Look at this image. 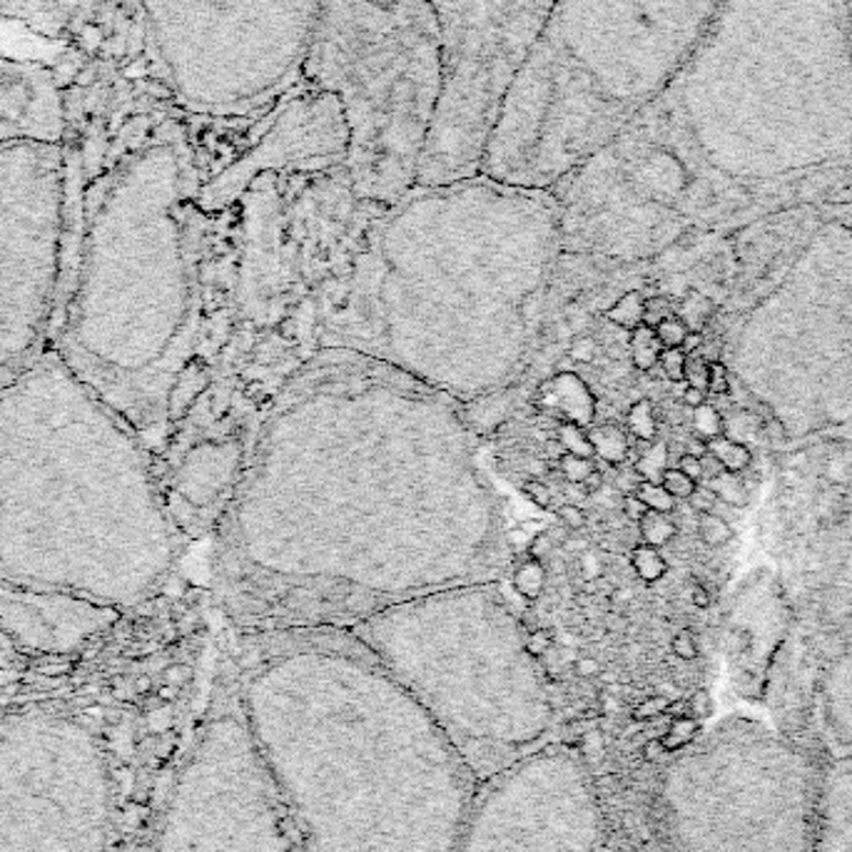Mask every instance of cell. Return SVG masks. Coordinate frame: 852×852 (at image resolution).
I'll return each mask as SVG.
<instances>
[{
  "mask_svg": "<svg viewBox=\"0 0 852 852\" xmlns=\"http://www.w3.org/2000/svg\"><path fill=\"white\" fill-rule=\"evenodd\" d=\"M68 98V249L53 347L141 441L165 429L188 357L202 188L217 120L150 105L58 63Z\"/></svg>",
  "mask_w": 852,
  "mask_h": 852,
  "instance_id": "6da1fadb",
  "label": "cell"
},
{
  "mask_svg": "<svg viewBox=\"0 0 852 852\" xmlns=\"http://www.w3.org/2000/svg\"><path fill=\"white\" fill-rule=\"evenodd\" d=\"M235 683L307 852H457L477 775L355 631L247 636Z\"/></svg>",
  "mask_w": 852,
  "mask_h": 852,
  "instance_id": "7a4b0ae2",
  "label": "cell"
},
{
  "mask_svg": "<svg viewBox=\"0 0 852 852\" xmlns=\"http://www.w3.org/2000/svg\"><path fill=\"white\" fill-rule=\"evenodd\" d=\"M631 125L681 165L685 212L852 200V0H724Z\"/></svg>",
  "mask_w": 852,
  "mask_h": 852,
  "instance_id": "3957f363",
  "label": "cell"
},
{
  "mask_svg": "<svg viewBox=\"0 0 852 852\" xmlns=\"http://www.w3.org/2000/svg\"><path fill=\"white\" fill-rule=\"evenodd\" d=\"M724 0H556L508 88L481 175L549 190L679 76Z\"/></svg>",
  "mask_w": 852,
  "mask_h": 852,
  "instance_id": "277c9868",
  "label": "cell"
},
{
  "mask_svg": "<svg viewBox=\"0 0 852 852\" xmlns=\"http://www.w3.org/2000/svg\"><path fill=\"white\" fill-rule=\"evenodd\" d=\"M322 0H82L58 58L194 120L257 115L302 86Z\"/></svg>",
  "mask_w": 852,
  "mask_h": 852,
  "instance_id": "5b68a950",
  "label": "cell"
},
{
  "mask_svg": "<svg viewBox=\"0 0 852 852\" xmlns=\"http://www.w3.org/2000/svg\"><path fill=\"white\" fill-rule=\"evenodd\" d=\"M479 783L551 743L553 700L524 626L491 583L402 601L351 628Z\"/></svg>",
  "mask_w": 852,
  "mask_h": 852,
  "instance_id": "8992f818",
  "label": "cell"
},
{
  "mask_svg": "<svg viewBox=\"0 0 852 852\" xmlns=\"http://www.w3.org/2000/svg\"><path fill=\"white\" fill-rule=\"evenodd\" d=\"M302 82L341 108L359 200L392 205L416 188L444 96L431 0H322Z\"/></svg>",
  "mask_w": 852,
  "mask_h": 852,
  "instance_id": "52a82bcc",
  "label": "cell"
},
{
  "mask_svg": "<svg viewBox=\"0 0 852 852\" xmlns=\"http://www.w3.org/2000/svg\"><path fill=\"white\" fill-rule=\"evenodd\" d=\"M820 783V765L793 740L730 720L665 771V840L671 852H815Z\"/></svg>",
  "mask_w": 852,
  "mask_h": 852,
  "instance_id": "ba28073f",
  "label": "cell"
},
{
  "mask_svg": "<svg viewBox=\"0 0 852 852\" xmlns=\"http://www.w3.org/2000/svg\"><path fill=\"white\" fill-rule=\"evenodd\" d=\"M157 852H307L247 726L235 671L175 777Z\"/></svg>",
  "mask_w": 852,
  "mask_h": 852,
  "instance_id": "9c48e42d",
  "label": "cell"
},
{
  "mask_svg": "<svg viewBox=\"0 0 852 852\" xmlns=\"http://www.w3.org/2000/svg\"><path fill=\"white\" fill-rule=\"evenodd\" d=\"M556 0H431L444 96L416 188L479 175L498 110Z\"/></svg>",
  "mask_w": 852,
  "mask_h": 852,
  "instance_id": "30bf717a",
  "label": "cell"
},
{
  "mask_svg": "<svg viewBox=\"0 0 852 852\" xmlns=\"http://www.w3.org/2000/svg\"><path fill=\"white\" fill-rule=\"evenodd\" d=\"M601 832L586 761L549 743L479 783L457 852H598Z\"/></svg>",
  "mask_w": 852,
  "mask_h": 852,
  "instance_id": "8fae6325",
  "label": "cell"
},
{
  "mask_svg": "<svg viewBox=\"0 0 852 852\" xmlns=\"http://www.w3.org/2000/svg\"><path fill=\"white\" fill-rule=\"evenodd\" d=\"M68 98L58 65L0 51V145H63Z\"/></svg>",
  "mask_w": 852,
  "mask_h": 852,
  "instance_id": "7c38bea8",
  "label": "cell"
},
{
  "mask_svg": "<svg viewBox=\"0 0 852 852\" xmlns=\"http://www.w3.org/2000/svg\"><path fill=\"white\" fill-rule=\"evenodd\" d=\"M815 852H852V755L822 771Z\"/></svg>",
  "mask_w": 852,
  "mask_h": 852,
  "instance_id": "4fadbf2b",
  "label": "cell"
},
{
  "mask_svg": "<svg viewBox=\"0 0 852 852\" xmlns=\"http://www.w3.org/2000/svg\"><path fill=\"white\" fill-rule=\"evenodd\" d=\"M80 3L82 0H0V21L21 25L60 48Z\"/></svg>",
  "mask_w": 852,
  "mask_h": 852,
  "instance_id": "5bb4252c",
  "label": "cell"
},
{
  "mask_svg": "<svg viewBox=\"0 0 852 852\" xmlns=\"http://www.w3.org/2000/svg\"><path fill=\"white\" fill-rule=\"evenodd\" d=\"M553 396H556V404H559V410L567 414V422L579 424L583 429L594 424L596 400L579 374L573 372L556 374Z\"/></svg>",
  "mask_w": 852,
  "mask_h": 852,
  "instance_id": "9a60e30c",
  "label": "cell"
},
{
  "mask_svg": "<svg viewBox=\"0 0 852 852\" xmlns=\"http://www.w3.org/2000/svg\"><path fill=\"white\" fill-rule=\"evenodd\" d=\"M586 434H588V441H591V447H594L598 459H604L614 467L624 464L631 447H628V437L618 429L616 424H601V426L591 424V426H586Z\"/></svg>",
  "mask_w": 852,
  "mask_h": 852,
  "instance_id": "2e32d148",
  "label": "cell"
},
{
  "mask_svg": "<svg viewBox=\"0 0 852 852\" xmlns=\"http://www.w3.org/2000/svg\"><path fill=\"white\" fill-rule=\"evenodd\" d=\"M708 451L716 457L720 464H724L726 471L730 474H743V471L750 467L753 461V451L748 449V444H740L730 437H716L708 441Z\"/></svg>",
  "mask_w": 852,
  "mask_h": 852,
  "instance_id": "e0dca14e",
  "label": "cell"
},
{
  "mask_svg": "<svg viewBox=\"0 0 852 852\" xmlns=\"http://www.w3.org/2000/svg\"><path fill=\"white\" fill-rule=\"evenodd\" d=\"M661 351H663V345L659 341V337H655L653 327L641 324V327L631 329V359L636 369L651 372V369L659 365Z\"/></svg>",
  "mask_w": 852,
  "mask_h": 852,
  "instance_id": "ac0fdd59",
  "label": "cell"
},
{
  "mask_svg": "<svg viewBox=\"0 0 852 852\" xmlns=\"http://www.w3.org/2000/svg\"><path fill=\"white\" fill-rule=\"evenodd\" d=\"M643 302H646V298L638 290L626 292L624 298L616 300L614 307L606 310L604 317L610 324H616V327L631 332L643 324Z\"/></svg>",
  "mask_w": 852,
  "mask_h": 852,
  "instance_id": "d6986e66",
  "label": "cell"
},
{
  "mask_svg": "<svg viewBox=\"0 0 852 852\" xmlns=\"http://www.w3.org/2000/svg\"><path fill=\"white\" fill-rule=\"evenodd\" d=\"M638 534H641V541L646 546H653V549H661V546L671 543L679 534V526L671 518V514H661V512H648L641 522H638Z\"/></svg>",
  "mask_w": 852,
  "mask_h": 852,
  "instance_id": "ffe728a7",
  "label": "cell"
},
{
  "mask_svg": "<svg viewBox=\"0 0 852 852\" xmlns=\"http://www.w3.org/2000/svg\"><path fill=\"white\" fill-rule=\"evenodd\" d=\"M512 586H514V591H516L518 596H524V598H529V601L539 598L543 594V588H546V567H543V561H539V559L524 561L522 567L514 571Z\"/></svg>",
  "mask_w": 852,
  "mask_h": 852,
  "instance_id": "44dd1931",
  "label": "cell"
},
{
  "mask_svg": "<svg viewBox=\"0 0 852 852\" xmlns=\"http://www.w3.org/2000/svg\"><path fill=\"white\" fill-rule=\"evenodd\" d=\"M631 563H634L636 576L646 583L661 581L665 576V571H669V563H665L661 551L653 549V546H646V543L636 546L634 553H631Z\"/></svg>",
  "mask_w": 852,
  "mask_h": 852,
  "instance_id": "7402d4cb",
  "label": "cell"
},
{
  "mask_svg": "<svg viewBox=\"0 0 852 852\" xmlns=\"http://www.w3.org/2000/svg\"><path fill=\"white\" fill-rule=\"evenodd\" d=\"M636 474L643 481H653V484H661V479L669 469V447L665 444H646V449L641 457L636 459Z\"/></svg>",
  "mask_w": 852,
  "mask_h": 852,
  "instance_id": "603a6c76",
  "label": "cell"
},
{
  "mask_svg": "<svg viewBox=\"0 0 852 852\" xmlns=\"http://www.w3.org/2000/svg\"><path fill=\"white\" fill-rule=\"evenodd\" d=\"M628 431H631L638 441H655L659 422H655V410L651 402L638 400L631 410H628Z\"/></svg>",
  "mask_w": 852,
  "mask_h": 852,
  "instance_id": "cb8c5ba5",
  "label": "cell"
},
{
  "mask_svg": "<svg viewBox=\"0 0 852 852\" xmlns=\"http://www.w3.org/2000/svg\"><path fill=\"white\" fill-rule=\"evenodd\" d=\"M698 536L703 543L713 546V549H720L733 541V526H730L724 516L716 512H700L698 514Z\"/></svg>",
  "mask_w": 852,
  "mask_h": 852,
  "instance_id": "d4e9b609",
  "label": "cell"
},
{
  "mask_svg": "<svg viewBox=\"0 0 852 852\" xmlns=\"http://www.w3.org/2000/svg\"><path fill=\"white\" fill-rule=\"evenodd\" d=\"M713 494H716L718 502H724L728 506H746L748 504V486L746 481L740 479L738 474H730V471H726V474H720L718 479H713L706 484Z\"/></svg>",
  "mask_w": 852,
  "mask_h": 852,
  "instance_id": "484cf974",
  "label": "cell"
},
{
  "mask_svg": "<svg viewBox=\"0 0 852 852\" xmlns=\"http://www.w3.org/2000/svg\"><path fill=\"white\" fill-rule=\"evenodd\" d=\"M691 422H693V431H696V437L703 439V441H710V439L724 437V434H726L724 414H720L716 406H710L708 402L693 410V419Z\"/></svg>",
  "mask_w": 852,
  "mask_h": 852,
  "instance_id": "4316f807",
  "label": "cell"
},
{
  "mask_svg": "<svg viewBox=\"0 0 852 852\" xmlns=\"http://www.w3.org/2000/svg\"><path fill=\"white\" fill-rule=\"evenodd\" d=\"M559 441H561V447L567 449V453H573V457H583V459L596 457V451L588 441L586 429H583V426H579V424L563 422L559 426Z\"/></svg>",
  "mask_w": 852,
  "mask_h": 852,
  "instance_id": "83f0119b",
  "label": "cell"
},
{
  "mask_svg": "<svg viewBox=\"0 0 852 852\" xmlns=\"http://www.w3.org/2000/svg\"><path fill=\"white\" fill-rule=\"evenodd\" d=\"M710 314H713V304L703 298V294L691 292L681 304L679 317L685 322V327H688L691 332H700L703 327H706V322L710 320Z\"/></svg>",
  "mask_w": 852,
  "mask_h": 852,
  "instance_id": "f1b7e54d",
  "label": "cell"
},
{
  "mask_svg": "<svg viewBox=\"0 0 852 852\" xmlns=\"http://www.w3.org/2000/svg\"><path fill=\"white\" fill-rule=\"evenodd\" d=\"M634 494L641 498L651 512H661V514L675 512V498L661 484H653V481H641Z\"/></svg>",
  "mask_w": 852,
  "mask_h": 852,
  "instance_id": "f546056e",
  "label": "cell"
},
{
  "mask_svg": "<svg viewBox=\"0 0 852 852\" xmlns=\"http://www.w3.org/2000/svg\"><path fill=\"white\" fill-rule=\"evenodd\" d=\"M685 359H688V355H685L683 349L673 347V349H663L661 357H659V367L665 379H671L673 384H683L685 382Z\"/></svg>",
  "mask_w": 852,
  "mask_h": 852,
  "instance_id": "4dcf8cb0",
  "label": "cell"
},
{
  "mask_svg": "<svg viewBox=\"0 0 852 852\" xmlns=\"http://www.w3.org/2000/svg\"><path fill=\"white\" fill-rule=\"evenodd\" d=\"M655 329V337H659V341L663 345V349H673V347H681L685 335H688V327H685V322L679 317V314H671L669 320H663L659 327Z\"/></svg>",
  "mask_w": 852,
  "mask_h": 852,
  "instance_id": "1f68e13d",
  "label": "cell"
},
{
  "mask_svg": "<svg viewBox=\"0 0 852 852\" xmlns=\"http://www.w3.org/2000/svg\"><path fill=\"white\" fill-rule=\"evenodd\" d=\"M661 486L669 491V494L675 498V502H679V498H691L693 491H696L698 484L693 479L685 477L681 469L673 467V469H665V474L661 479Z\"/></svg>",
  "mask_w": 852,
  "mask_h": 852,
  "instance_id": "d6a6232c",
  "label": "cell"
},
{
  "mask_svg": "<svg viewBox=\"0 0 852 852\" xmlns=\"http://www.w3.org/2000/svg\"><path fill=\"white\" fill-rule=\"evenodd\" d=\"M559 467H561V474L567 477V481H571L573 486H579L581 481L591 474V471L598 469V467H594V459L573 457V453H563V457L559 459Z\"/></svg>",
  "mask_w": 852,
  "mask_h": 852,
  "instance_id": "836d02e7",
  "label": "cell"
},
{
  "mask_svg": "<svg viewBox=\"0 0 852 852\" xmlns=\"http://www.w3.org/2000/svg\"><path fill=\"white\" fill-rule=\"evenodd\" d=\"M675 310L671 307V300L663 298V294H655V298H648L643 302V324L646 327H659L663 320H669Z\"/></svg>",
  "mask_w": 852,
  "mask_h": 852,
  "instance_id": "e575fe53",
  "label": "cell"
},
{
  "mask_svg": "<svg viewBox=\"0 0 852 852\" xmlns=\"http://www.w3.org/2000/svg\"><path fill=\"white\" fill-rule=\"evenodd\" d=\"M685 384L708 392V362L700 355H688L685 359Z\"/></svg>",
  "mask_w": 852,
  "mask_h": 852,
  "instance_id": "d590c367",
  "label": "cell"
},
{
  "mask_svg": "<svg viewBox=\"0 0 852 852\" xmlns=\"http://www.w3.org/2000/svg\"><path fill=\"white\" fill-rule=\"evenodd\" d=\"M708 394H713V396H728L730 394V379H728V369L724 362L708 365Z\"/></svg>",
  "mask_w": 852,
  "mask_h": 852,
  "instance_id": "8d00e7d4",
  "label": "cell"
},
{
  "mask_svg": "<svg viewBox=\"0 0 852 852\" xmlns=\"http://www.w3.org/2000/svg\"><path fill=\"white\" fill-rule=\"evenodd\" d=\"M596 339L594 337H573L571 339V347H569V357L573 359V362H591V359L596 357Z\"/></svg>",
  "mask_w": 852,
  "mask_h": 852,
  "instance_id": "74e56055",
  "label": "cell"
},
{
  "mask_svg": "<svg viewBox=\"0 0 852 852\" xmlns=\"http://www.w3.org/2000/svg\"><path fill=\"white\" fill-rule=\"evenodd\" d=\"M559 518L567 531H581L586 526V512L576 504H563L559 506Z\"/></svg>",
  "mask_w": 852,
  "mask_h": 852,
  "instance_id": "f35d334b",
  "label": "cell"
},
{
  "mask_svg": "<svg viewBox=\"0 0 852 852\" xmlns=\"http://www.w3.org/2000/svg\"><path fill=\"white\" fill-rule=\"evenodd\" d=\"M620 508H624V516L628 518V522H634V524L641 522V518L648 512H651V508H648L636 494H626L624 496V506H620Z\"/></svg>",
  "mask_w": 852,
  "mask_h": 852,
  "instance_id": "ab89813d",
  "label": "cell"
},
{
  "mask_svg": "<svg viewBox=\"0 0 852 852\" xmlns=\"http://www.w3.org/2000/svg\"><path fill=\"white\" fill-rule=\"evenodd\" d=\"M675 469H681L683 474L688 477V479L696 481V484H700V481H703V464H700V457H693V453H688V451H685L683 457L679 459V467H675Z\"/></svg>",
  "mask_w": 852,
  "mask_h": 852,
  "instance_id": "60d3db41",
  "label": "cell"
},
{
  "mask_svg": "<svg viewBox=\"0 0 852 852\" xmlns=\"http://www.w3.org/2000/svg\"><path fill=\"white\" fill-rule=\"evenodd\" d=\"M673 651L675 655H681V659H696L698 648H696V641H693V636L688 631H683L673 638Z\"/></svg>",
  "mask_w": 852,
  "mask_h": 852,
  "instance_id": "b9f144b4",
  "label": "cell"
},
{
  "mask_svg": "<svg viewBox=\"0 0 852 852\" xmlns=\"http://www.w3.org/2000/svg\"><path fill=\"white\" fill-rule=\"evenodd\" d=\"M526 494H529V498L536 506H543V508L551 506L549 486L541 484V481H529V484H526Z\"/></svg>",
  "mask_w": 852,
  "mask_h": 852,
  "instance_id": "7bdbcfd3",
  "label": "cell"
},
{
  "mask_svg": "<svg viewBox=\"0 0 852 852\" xmlns=\"http://www.w3.org/2000/svg\"><path fill=\"white\" fill-rule=\"evenodd\" d=\"M700 464H703V481H706V484H708V481H713V479H718L720 474H726L724 464H720V461H718L716 457H713L710 451H708V453H703V457H700Z\"/></svg>",
  "mask_w": 852,
  "mask_h": 852,
  "instance_id": "ee69618b",
  "label": "cell"
},
{
  "mask_svg": "<svg viewBox=\"0 0 852 852\" xmlns=\"http://www.w3.org/2000/svg\"><path fill=\"white\" fill-rule=\"evenodd\" d=\"M549 634L546 631H534L526 636V646H529V653L534 655V659H539L541 653H546V648H549Z\"/></svg>",
  "mask_w": 852,
  "mask_h": 852,
  "instance_id": "f6af8a7d",
  "label": "cell"
},
{
  "mask_svg": "<svg viewBox=\"0 0 852 852\" xmlns=\"http://www.w3.org/2000/svg\"><path fill=\"white\" fill-rule=\"evenodd\" d=\"M706 394H708L706 389H696V386L685 384L683 396H681L683 406H688V410H696V406H703V404H706Z\"/></svg>",
  "mask_w": 852,
  "mask_h": 852,
  "instance_id": "bcb514c9",
  "label": "cell"
},
{
  "mask_svg": "<svg viewBox=\"0 0 852 852\" xmlns=\"http://www.w3.org/2000/svg\"><path fill=\"white\" fill-rule=\"evenodd\" d=\"M703 341H706V337H703V332H688V335H685V339H683V345L679 349H683L685 355H698L700 347H703Z\"/></svg>",
  "mask_w": 852,
  "mask_h": 852,
  "instance_id": "7dc6e473",
  "label": "cell"
},
{
  "mask_svg": "<svg viewBox=\"0 0 852 852\" xmlns=\"http://www.w3.org/2000/svg\"><path fill=\"white\" fill-rule=\"evenodd\" d=\"M579 486L583 489V494H596V491H601V486H604V474H601V469L591 471V474L583 479Z\"/></svg>",
  "mask_w": 852,
  "mask_h": 852,
  "instance_id": "c3c4849f",
  "label": "cell"
},
{
  "mask_svg": "<svg viewBox=\"0 0 852 852\" xmlns=\"http://www.w3.org/2000/svg\"><path fill=\"white\" fill-rule=\"evenodd\" d=\"M581 563H583V573H586V579H588V581H591V579H598V576H601L598 559H596L594 553H586V556H583Z\"/></svg>",
  "mask_w": 852,
  "mask_h": 852,
  "instance_id": "681fc988",
  "label": "cell"
},
{
  "mask_svg": "<svg viewBox=\"0 0 852 852\" xmlns=\"http://www.w3.org/2000/svg\"><path fill=\"white\" fill-rule=\"evenodd\" d=\"M693 606H696V608H708L710 606L708 588L700 586V583H696V586H693Z\"/></svg>",
  "mask_w": 852,
  "mask_h": 852,
  "instance_id": "f907efd6",
  "label": "cell"
},
{
  "mask_svg": "<svg viewBox=\"0 0 852 852\" xmlns=\"http://www.w3.org/2000/svg\"><path fill=\"white\" fill-rule=\"evenodd\" d=\"M596 663L594 661H581V673H594Z\"/></svg>",
  "mask_w": 852,
  "mask_h": 852,
  "instance_id": "816d5d0a",
  "label": "cell"
}]
</instances>
